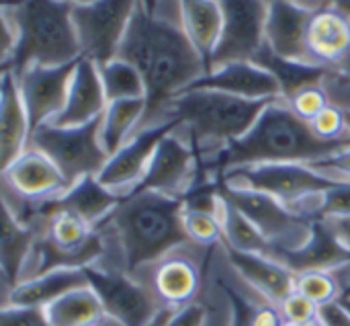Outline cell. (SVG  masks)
I'll list each match as a JSON object with an SVG mask.
<instances>
[{
    "label": "cell",
    "mask_w": 350,
    "mask_h": 326,
    "mask_svg": "<svg viewBox=\"0 0 350 326\" xmlns=\"http://www.w3.org/2000/svg\"><path fill=\"white\" fill-rule=\"evenodd\" d=\"M117 58L133 64L146 80V117L139 129L162 123L166 105L209 72L203 55L183 29L180 8L178 21H174L158 14V10L148 12L142 0Z\"/></svg>",
    "instance_id": "obj_1"
},
{
    "label": "cell",
    "mask_w": 350,
    "mask_h": 326,
    "mask_svg": "<svg viewBox=\"0 0 350 326\" xmlns=\"http://www.w3.org/2000/svg\"><path fill=\"white\" fill-rule=\"evenodd\" d=\"M350 148V136L345 140H320L308 121L299 119L285 99H277L265 107L256 123L224 150L201 160V173L217 181L224 173L242 166L299 162L316 164Z\"/></svg>",
    "instance_id": "obj_2"
},
{
    "label": "cell",
    "mask_w": 350,
    "mask_h": 326,
    "mask_svg": "<svg viewBox=\"0 0 350 326\" xmlns=\"http://www.w3.org/2000/svg\"><path fill=\"white\" fill-rule=\"evenodd\" d=\"M183 199L154 191H133L98 226L105 240H115L121 271L139 275L162 257L191 244L183 226Z\"/></svg>",
    "instance_id": "obj_3"
},
{
    "label": "cell",
    "mask_w": 350,
    "mask_h": 326,
    "mask_svg": "<svg viewBox=\"0 0 350 326\" xmlns=\"http://www.w3.org/2000/svg\"><path fill=\"white\" fill-rule=\"evenodd\" d=\"M269 103L273 101H246L217 90L191 88L166 105L162 123L178 121L203 160L242 138Z\"/></svg>",
    "instance_id": "obj_4"
},
{
    "label": "cell",
    "mask_w": 350,
    "mask_h": 326,
    "mask_svg": "<svg viewBox=\"0 0 350 326\" xmlns=\"http://www.w3.org/2000/svg\"><path fill=\"white\" fill-rule=\"evenodd\" d=\"M72 4L59 0H25L2 6L16 31V43L2 70L21 74L29 66H62L80 60Z\"/></svg>",
    "instance_id": "obj_5"
},
{
    "label": "cell",
    "mask_w": 350,
    "mask_h": 326,
    "mask_svg": "<svg viewBox=\"0 0 350 326\" xmlns=\"http://www.w3.org/2000/svg\"><path fill=\"white\" fill-rule=\"evenodd\" d=\"M29 148L49 156L70 187L86 177H98L111 158L100 142V119L76 127L47 123L31 134Z\"/></svg>",
    "instance_id": "obj_6"
},
{
    "label": "cell",
    "mask_w": 350,
    "mask_h": 326,
    "mask_svg": "<svg viewBox=\"0 0 350 326\" xmlns=\"http://www.w3.org/2000/svg\"><path fill=\"white\" fill-rule=\"evenodd\" d=\"M217 181L238 187V189H252L267 193L291 210L297 212V208L316 195H322L324 191L347 183L332 179L312 164H299V162H279V164H256V166H242L232 168L224 173ZM299 214V212H297Z\"/></svg>",
    "instance_id": "obj_7"
},
{
    "label": "cell",
    "mask_w": 350,
    "mask_h": 326,
    "mask_svg": "<svg viewBox=\"0 0 350 326\" xmlns=\"http://www.w3.org/2000/svg\"><path fill=\"white\" fill-rule=\"evenodd\" d=\"M219 193L226 201L238 208L273 244L275 251H297L301 249L314 230V222L283 201L252 189H238L217 181Z\"/></svg>",
    "instance_id": "obj_8"
},
{
    "label": "cell",
    "mask_w": 350,
    "mask_h": 326,
    "mask_svg": "<svg viewBox=\"0 0 350 326\" xmlns=\"http://www.w3.org/2000/svg\"><path fill=\"white\" fill-rule=\"evenodd\" d=\"M139 0H94L72 8L80 58L103 66L119 55Z\"/></svg>",
    "instance_id": "obj_9"
},
{
    "label": "cell",
    "mask_w": 350,
    "mask_h": 326,
    "mask_svg": "<svg viewBox=\"0 0 350 326\" xmlns=\"http://www.w3.org/2000/svg\"><path fill=\"white\" fill-rule=\"evenodd\" d=\"M84 271L107 314L121 326H150L164 310L152 290L125 271L100 265L86 267Z\"/></svg>",
    "instance_id": "obj_10"
},
{
    "label": "cell",
    "mask_w": 350,
    "mask_h": 326,
    "mask_svg": "<svg viewBox=\"0 0 350 326\" xmlns=\"http://www.w3.org/2000/svg\"><path fill=\"white\" fill-rule=\"evenodd\" d=\"M221 8V37L211 58V68L232 62H252L265 45L269 16L267 0H217Z\"/></svg>",
    "instance_id": "obj_11"
},
{
    "label": "cell",
    "mask_w": 350,
    "mask_h": 326,
    "mask_svg": "<svg viewBox=\"0 0 350 326\" xmlns=\"http://www.w3.org/2000/svg\"><path fill=\"white\" fill-rule=\"evenodd\" d=\"M201 158L189 138L178 136V129L168 134L156 148L148 173L135 191H154L183 199L197 183L205 181Z\"/></svg>",
    "instance_id": "obj_12"
},
{
    "label": "cell",
    "mask_w": 350,
    "mask_h": 326,
    "mask_svg": "<svg viewBox=\"0 0 350 326\" xmlns=\"http://www.w3.org/2000/svg\"><path fill=\"white\" fill-rule=\"evenodd\" d=\"M76 62L62 66H29L16 76L18 92L27 109L31 134L51 123L64 109Z\"/></svg>",
    "instance_id": "obj_13"
},
{
    "label": "cell",
    "mask_w": 350,
    "mask_h": 326,
    "mask_svg": "<svg viewBox=\"0 0 350 326\" xmlns=\"http://www.w3.org/2000/svg\"><path fill=\"white\" fill-rule=\"evenodd\" d=\"M180 127L178 121H164L139 129L123 148H119L105 164L98 181L121 197L133 193L144 181L158 144Z\"/></svg>",
    "instance_id": "obj_14"
},
{
    "label": "cell",
    "mask_w": 350,
    "mask_h": 326,
    "mask_svg": "<svg viewBox=\"0 0 350 326\" xmlns=\"http://www.w3.org/2000/svg\"><path fill=\"white\" fill-rule=\"evenodd\" d=\"M189 247L191 244L176 249L135 275L152 290L162 308L178 310L197 302L201 290V265L193 253L187 251Z\"/></svg>",
    "instance_id": "obj_15"
},
{
    "label": "cell",
    "mask_w": 350,
    "mask_h": 326,
    "mask_svg": "<svg viewBox=\"0 0 350 326\" xmlns=\"http://www.w3.org/2000/svg\"><path fill=\"white\" fill-rule=\"evenodd\" d=\"M2 189L21 201L43 205L59 199L70 185L49 156L37 148H27L12 164L2 168Z\"/></svg>",
    "instance_id": "obj_16"
},
{
    "label": "cell",
    "mask_w": 350,
    "mask_h": 326,
    "mask_svg": "<svg viewBox=\"0 0 350 326\" xmlns=\"http://www.w3.org/2000/svg\"><path fill=\"white\" fill-rule=\"evenodd\" d=\"M191 88H205L226 92L246 101H277L281 97V86L275 76L258 66L256 62H232L219 68H213L199 80H195Z\"/></svg>",
    "instance_id": "obj_17"
},
{
    "label": "cell",
    "mask_w": 350,
    "mask_h": 326,
    "mask_svg": "<svg viewBox=\"0 0 350 326\" xmlns=\"http://www.w3.org/2000/svg\"><path fill=\"white\" fill-rule=\"evenodd\" d=\"M312 14L314 10L295 2H271L265 27V45L279 58L312 64L308 51V27Z\"/></svg>",
    "instance_id": "obj_18"
},
{
    "label": "cell",
    "mask_w": 350,
    "mask_h": 326,
    "mask_svg": "<svg viewBox=\"0 0 350 326\" xmlns=\"http://www.w3.org/2000/svg\"><path fill=\"white\" fill-rule=\"evenodd\" d=\"M109 101L100 82L98 66L86 58H80L70 82L68 99L62 113L51 121L57 127L86 125L103 117Z\"/></svg>",
    "instance_id": "obj_19"
},
{
    "label": "cell",
    "mask_w": 350,
    "mask_h": 326,
    "mask_svg": "<svg viewBox=\"0 0 350 326\" xmlns=\"http://www.w3.org/2000/svg\"><path fill=\"white\" fill-rule=\"evenodd\" d=\"M308 51L312 64L340 70L350 55V18L334 6L316 10L308 27Z\"/></svg>",
    "instance_id": "obj_20"
},
{
    "label": "cell",
    "mask_w": 350,
    "mask_h": 326,
    "mask_svg": "<svg viewBox=\"0 0 350 326\" xmlns=\"http://www.w3.org/2000/svg\"><path fill=\"white\" fill-rule=\"evenodd\" d=\"M226 257L238 277L260 298L279 306L291 292H295V273L279 261L262 255L238 253L232 249H226Z\"/></svg>",
    "instance_id": "obj_21"
},
{
    "label": "cell",
    "mask_w": 350,
    "mask_h": 326,
    "mask_svg": "<svg viewBox=\"0 0 350 326\" xmlns=\"http://www.w3.org/2000/svg\"><path fill=\"white\" fill-rule=\"evenodd\" d=\"M271 259L285 265L289 271H338L350 265V253L336 240L322 220L314 222L310 240L297 251H275Z\"/></svg>",
    "instance_id": "obj_22"
},
{
    "label": "cell",
    "mask_w": 350,
    "mask_h": 326,
    "mask_svg": "<svg viewBox=\"0 0 350 326\" xmlns=\"http://www.w3.org/2000/svg\"><path fill=\"white\" fill-rule=\"evenodd\" d=\"M31 138V125L27 109L23 105L16 76L10 70H2L0 84V158L2 168L12 164L27 148Z\"/></svg>",
    "instance_id": "obj_23"
},
{
    "label": "cell",
    "mask_w": 350,
    "mask_h": 326,
    "mask_svg": "<svg viewBox=\"0 0 350 326\" xmlns=\"http://www.w3.org/2000/svg\"><path fill=\"white\" fill-rule=\"evenodd\" d=\"M88 286L84 269L62 267L53 269L16 284L8 294H4L2 306H27V308H47L66 294Z\"/></svg>",
    "instance_id": "obj_24"
},
{
    "label": "cell",
    "mask_w": 350,
    "mask_h": 326,
    "mask_svg": "<svg viewBox=\"0 0 350 326\" xmlns=\"http://www.w3.org/2000/svg\"><path fill=\"white\" fill-rule=\"evenodd\" d=\"M180 23L195 45V49L203 55L207 68H211L213 51L221 37V8L217 0H178Z\"/></svg>",
    "instance_id": "obj_25"
},
{
    "label": "cell",
    "mask_w": 350,
    "mask_h": 326,
    "mask_svg": "<svg viewBox=\"0 0 350 326\" xmlns=\"http://www.w3.org/2000/svg\"><path fill=\"white\" fill-rule=\"evenodd\" d=\"M123 197L109 187H105L98 177H86L72 185L59 199L57 203L76 216H80L84 222L90 226L98 228L103 222L109 220V216L119 208Z\"/></svg>",
    "instance_id": "obj_26"
},
{
    "label": "cell",
    "mask_w": 350,
    "mask_h": 326,
    "mask_svg": "<svg viewBox=\"0 0 350 326\" xmlns=\"http://www.w3.org/2000/svg\"><path fill=\"white\" fill-rule=\"evenodd\" d=\"M35 240H37V228L23 224L10 212L4 210V230H2V244H0L4 294H8L23 279Z\"/></svg>",
    "instance_id": "obj_27"
},
{
    "label": "cell",
    "mask_w": 350,
    "mask_h": 326,
    "mask_svg": "<svg viewBox=\"0 0 350 326\" xmlns=\"http://www.w3.org/2000/svg\"><path fill=\"white\" fill-rule=\"evenodd\" d=\"M51 326H121L115 323L90 286L78 288L45 308Z\"/></svg>",
    "instance_id": "obj_28"
},
{
    "label": "cell",
    "mask_w": 350,
    "mask_h": 326,
    "mask_svg": "<svg viewBox=\"0 0 350 326\" xmlns=\"http://www.w3.org/2000/svg\"><path fill=\"white\" fill-rule=\"evenodd\" d=\"M146 117V99L113 101L100 117V142L109 156L123 148L139 129Z\"/></svg>",
    "instance_id": "obj_29"
},
{
    "label": "cell",
    "mask_w": 350,
    "mask_h": 326,
    "mask_svg": "<svg viewBox=\"0 0 350 326\" xmlns=\"http://www.w3.org/2000/svg\"><path fill=\"white\" fill-rule=\"evenodd\" d=\"M252 62H256L258 66H262L265 70H269L275 76V80L281 86V97L285 101H289L295 92H299L306 86L322 84L328 74V70L322 66L279 58L267 45H262V49L256 53V58Z\"/></svg>",
    "instance_id": "obj_30"
},
{
    "label": "cell",
    "mask_w": 350,
    "mask_h": 326,
    "mask_svg": "<svg viewBox=\"0 0 350 326\" xmlns=\"http://www.w3.org/2000/svg\"><path fill=\"white\" fill-rule=\"evenodd\" d=\"M221 224H224V244L221 247L238 251V253L262 255V257H271L275 253L273 244L262 236V232L230 201L224 203Z\"/></svg>",
    "instance_id": "obj_31"
},
{
    "label": "cell",
    "mask_w": 350,
    "mask_h": 326,
    "mask_svg": "<svg viewBox=\"0 0 350 326\" xmlns=\"http://www.w3.org/2000/svg\"><path fill=\"white\" fill-rule=\"evenodd\" d=\"M100 82L107 95V101H127V99H146L148 88L142 72L127 60L115 58L98 66Z\"/></svg>",
    "instance_id": "obj_32"
},
{
    "label": "cell",
    "mask_w": 350,
    "mask_h": 326,
    "mask_svg": "<svg viewBox=\"0 0 350 326\" xmlns=\"http://www.w3.org/2000/svg\"><path fill=\"white\" fill-rule=\"evenodd\" d=\"M221 288L234 306V326H285L277 304L269 300L262 302L246 300L238 290L230 288L226 281H221Z\"/></svg>",
    "instance_id": "obj_33"
},
{
    "label": "cell",
    "mask_w": 350,
    "mask_h": 326,
    "mask_svg": "<svg viewBox=\"0 0 350 326\" xmlns=\"http://www.w3.org/2000/svg\"><path fill=\"white\" fill-rule=\"evenodd\" d=\"M295 292L312 300L316 306L340 302L345 286L336 271H306L295 275Z\"/></svg>",
    "instance_id": "obj_34"
},
{
    "label": "cell",
    "mask_w": 350,
    "mask_h": 326,
    "mask_svg": "<svg viewBox=\"0 0 350 326\" xmlns=\"http://www.w3.org/2000/svg\"><path fill=\"white\" fill-rule=\"evenodd\" d=\"M183 226H185V232H187L191 244H195V247L213 249L217 244H224L221 214H207V212H197V210L185 208Z\"/></svg>",
    "instance_id": "obj_35"
},
{
    "label": "cell",
    "mask_w": 350,
    "mask_h": 326,
    "mask_svg": "<svg viewBox=\"0 0 350 326\" xmlns=\"http://www.w3.org/2000/svg\"><path fill=\"white\" fill-rule=\"evenodd\" d=\"M287 105L291 107V111L299 119L310 123L314 117H318L330 105V99H328V92L324 90L322 84H312V86H306L299 92H295L287 101Z\"/></svg>",
    "instance_id": "obj_36"
},
{
    "label": "cell",
    "mask_w": 350,
    "mask_h": 326,
    "mask_svg": "<svg viewBox=\"0 0 350 326\" xmlns=\"http://www.w3.org/2000/svg\"><path fill=\"white\" fill-rule=\"evenodd\" d=\"M312 131L326 142H336V140H345L350 134L347 131V121H345V111L336 105H328L318 117H314L310 121Z\"/></svg>",
    "instance_id": "obj_37"
},
{
    "label": "cell",
    "mask_w": 350,
    "mask_h": 326,
    "mask_svg": "<svg viewBox=\"0 0 350 326\" xmlns=\"http://www.w3.org/2000/svg\"><path fill=\"white\" fill-rule=\"evenodd\" d=\"M350 216V181L340 183L320 195L316 220L326 218H349Z\"/></svg>",
    "instance_id": "obj_38"
},
{
    "label": "cell",
    "mask_w": 350,
    "mask_h": 326,
    "mask_svg": "<svg viewBox=\"0 0 350 326\" xmlns=\"http://www.w3.org/2000/svg\"><path fill=\"white\" fill-rule=\"evenodd\" d=\"M279 310H281V316H283L285 323H289V325H306V323L318 321L320 306H316L312 300H308L299 292H291L279 304Z\"/></svg>",
    "instance_id": "obj_39"
},
{
    "label": "cell",
    "mask_w": 350,
    "mask_h": 326,
    "mask_svg": "<svg viewBox=\"0 0 350 326\" xmlns=\"http://www.w3.org/2000/svg\"><path fill=\"white\" fill-rule=\"evenodd\" d=\"M0 326H51L43 308L2 306Z\"/></svg>",
    "instance_id": "obj_40"
},
{
    "label": "cell",
    "mask_w": 350,
    "mask_h": 326,
    "mask_svg": "<svg viewBox=\"0 0 350 326\" xmlns=\"http://www.w3.org/2000/svg\"><path fill=\"white\" fill-rule=\"evenodd\" d=\"M322 86L332 105L340 107L342 111H350V74L328 70Z\"/></svg>",
    "instance_id": "obj_41"
},
{
    "label": "cell",
    "mask_w": 350,
    "mask_h": 326,
    "mask_svg": "<svg viewBox=\"0 0 350 326\" xmlns=\"http://www.w3.org/2000/svg\"><path fill=\"white\" fill-rule=\"evenodd\" d=\"M314 168H318L320 173L332 177V179H338V181H350V148L336 154V156H330L326 160H320L316 164H312Z\"/></svg>",
    "instance_id": "obj_42"
},
{
    "label": "cell",
    "mask_w": 350,
    "mask_h": 326,
    "mask_svg": "<svg viewBox=\"0 0 350 326\" xmlns=\"http://www.w3.org/2000/svg\"><path fill=\"white\" fill-rule=\"evenodd\" d=\"M207 312L201 304L193 302L189 306H183L178 310H172L166 326H205Z\"/></svg>",
    "instance_id": "obj_43"
},
{
    "label": "cell",
    "mask_w": 350,
    "mask_h": 326,
    "mask_svg": "<svg viewBox=\"0 0 350 326\" xmlns=\"http://www.w3.org/2000/svg\"><path fill=\"white\" fill-rule=\"evenodd\" d=\"M318 321L322 326H350V310L342 302L320 306Z\"/></svg>",
    "instance_id": "obj_44"
},
{
    "label": "cell",
    "mask_w": 350,
    "mask_h": 326,
    "mask_svg": "<svg viewBox=\"0 0 350 326\" xmlns=\"http://www.w3.org/2000/svg\"><path fill=\"white\" fill-rule=\"evenodd\" d=\"M322 222L336 236V240L350 253V216L349 218H326Z\"/></svg>",
    "instance_id": "obj_45"
},
{
    "label": "cell",
    "mask_w": 350,
    "mask_h": 326,
    "mask_svg": "<svg viewBox=\"0 0 350 326\" xmlns=\"http://www.w3.org/2000/svg\"><path fill=\"white\" fill-rule=\"evenodd\" d=\"M269 4L271 2H295L299 6H306L310 10H320V8H326V6H332V0H267Z\"/></svg>",
    "instance_id": "obj_46"
},
{
    "label": "cell",
    "mask_w": 350,
    "mask_h": 326,
    "mask_svg": "<svg viewBox=\"0 0 350 326\" xmlns=\"http://www.w3.org/2000/svg\"><path fill=\"white\" fill-rule=\"evenodd\" d=\"M332 6H334L338 12H342L347 18H350V0H332Z\"/></svg>",
    "instance_id": "obj_47"
},
{
    "label": "cell",
    "mask_w": 350,
    "mask_h": 326,
    "mask_svg": "<svg viewBox=\"0 0 350 326\" xmlns=\"http://www.w3.org/2000/svg\"><path fill=\"white\" fill-rule=\"evenodd\" d=\"M170 314H172V310H168V308H164L158 316H156V321L152 323L150 326H166L168 323V318H170Z\"/></svg>",
    "instance_id": "obj_48"
},
{
    "label": "cell",
    "mask_w": 350,
    "mask_h": 326,
    "mask_svg": "<svg viewBox=\"0 0 350 326\" xmlns=\"http://www.w3.org/2000/svg\"><path fill=\"white\" fill-rule=\"evenodd\" d=\"M142 4L146 6V10H148V12H156V8H158L160 0H142Z\"/></svg>",
    "instance_id": "obj_49"
},
{
    "label": "cell",
    "mask_w": 350,
    "mask_h": 326,
    "mask_svg": "<svg viewBox=\"0 0 350 326\" xmlns=\"http://www.w3.org/2000/svg\"><path fill=\"white\" fill-rule=\"evenodd\" d=\"M59 2H66V4H72V6H80V4H88V2H94V0H59Z\"/></svg>",
    "instance_id": "obj_50"
},
{
    "label": "cell",
    "mask_w": 350,
    "mask_h": 326,
    "mask_svg": "<svg viewBox=\"0 0 350 326\" xmlns=\"http://www.w3.org/2000/svg\"><path fill=\"white\" fill-rule=\"evenodd\" d=\"M285 326H322V325H320V321H314V323H306V325H289V323H285Z\"/></svg>",
    "instance_id": "obj_51"
},
{
    "label": "cell",
    "mask_w": 350,
    "mask_h": 326,
    "mask_svg": "<svg viewBox=\"0 0 350 326\" xmlns=\"http://www.w3.org/2000/svg\"><path fill=\"white\" fill-rule=\"evenodd\" d=\"M345 121H347V131L350 134V111H345Z\"/></svg>",
    "instance_id": "obj_52"
},
{
    "label": "cell",
    "mask_w": 350,
    "mask_h": 326,
    "mask_svg": "<svg viewBox=\"0 0 350 326\" xmlns=\"http://www.w3.org/2000/svg\"><path fill=\"white\" fill-rule=\"evenodd\" d=\"M342 300H350V284L345 288V294H342Z\"/></svg>",
    "instance_id": "obj_53"
},
{
    "label": "cell",
    "mask_w": 350,
    "mask_h": 326,
    "mask_svg": "<svg viewBox=\"0 0 350 326\" xmlns=\"http://www.w3.org/2000/svg\"><path fill=\"white\" fill-rule=\"evenodd\" d=\"M340 302H342V304H345V306L350 310V300H340Z\"/></svg>",
    "instance_id": "obj_54"
}]
</instances>
